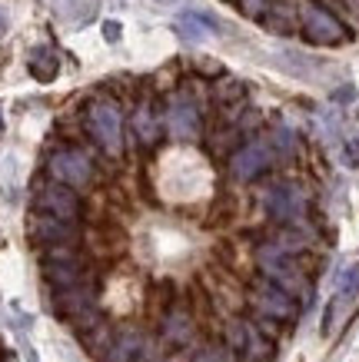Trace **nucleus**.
Segmentation results:
<instances>
[{"label":"nucleus","instance_id":"nucleus-23","mask_svg":"<svg viewBox=\"0 0 359 362\" xmlns=\"http://www.w3.org/2000/svg\"><path fill=\"white\" fill-rule=\"evenodd\" d=\"M349 160H353V163H359V140L349 143Z\"/></svg>","mask_w":359,"mask_h":362},{"label":"nucleus","instance_id":"nucleus-1","mask_svg":"<svg viewBox=\"0 0 359 362\" xmlns=\"http://www.w3.org/2000/svg\"><path fill=\"white\" fill-rule=\"evenodd\" d=\"M87 127H90V133H93V140H97L107 153H120V146H123V130H120V110H117L113 100H97V103H90Z\"/></svg>","mask_w":359,"mask_h":362},{"label":"nucleus","instance_id":"nucleus-24","mask_svg":"<svg viewBox=\"0 0 359 362\" xmlns=\"http://www.w3.org/2000/svg\"><path fill=\"white\" fill-rule=\"evenodd\" d=\"M4 30H7V13L0 11V33H4Z\"/></svg>","mask_w":359,"mask_h":362},{"label":"nucleus","instance_id":"nucleus-16","mask_svg":"<svg viewBox=\"0 0 359 362\" xmlns=\"http://www.w3.org/2000/svg\"><path fill=\"white\" fill-rule=\"evenodd\" d=\"M190 332H193V326H190V316H186V313H173V316L166 319V339L170 342H186Z\"/></svg>","mask_w":359,"mask_h":362},{"label":"nucleus","instance_id":"nucleus-22","mask_svg":"<svg viewBox=\"0 0 359 362\" xmlns=\"http://www.w3.org/2000/svg\"><path fill=\"white\" fill-rule=\"evenodd\" d=\"M353 97H356V87H353V83H346V87L333 90V100H336V103H349Z\"/></svg>","mask_w":359,"mask_h":362},{"label":"nucleus","instance_id":"nucleus-26","mask_svg":"<svg viewBox=\"0 0 359 362\" xmlns=\"http://www.w3.org/2000/svg\"><path fill=\"white\" fill-rule=\"evenodd\" d=\"M156 4H176V0H156Z\"/></svg>","mask_w":359,"mask_h":362},{"label":"nucleus","instance_id":"nucleus-2","mask_svg":"<svg viewBox=\"0 0 359 362\" xmlns=\"http://www.w3.org/2000/svg\"><path fill=\"white\" fill-rule=\"evenodd\" d=\"M303 33L309 44H319V47H336L346 40V27L319 4H306L303 7Z\"/></svg>","mask_w":359,"mask_h":362},{"label":"nucleus","instance_id":"nucleus-4","mask_svg":"<svg viewBox=\"0 0 359 362\" xmlns=\"http://www.w3.org/2000/svg\"><path fill=\"white\" fill-rule=\"evenodd\" d=\"M50 173L64 187H87L90 176H93V166H90L87 153H80V150H57L50 156Z\"/></svg>","mask_w":359,"mask_h":362},{"label":"nucleus","instance_id":"nucleus-10","mask_svg":"<svg viewBox=\"0 0 359 362\" xmlns=\"http://www.w3.org/2000/svg\"><path fill=\"white\" fill-rule=\"evenodd\" d=\"M170 130H173L176 140H193L200 133V113L186 97H176L173 107H170Z\"/></svg>","mask_w":359,"mask_h":362},{"label":"nucleus","instance_id":"nucleus-6","mask_svg":"<svg viewBox=\"0 0 359 362\" xmlns=\"http://www.w3.org/2000/svg\"><path fill=\"white\" fill-rule=\"evenodd\" d=\"M44 276L60 289H74L84 276V263L70 250H50L44 256Z\"/></svg>","mask_w":359,"mask_h":362},{"label":"nucleus","instance_id":"nucleus-11","mask_svg":"<svg viewBox=\"0 0 359 362\" xmlns=\"http://www.w3.org/2000/svg\"><path fill=\"white\" fill-rule=\"evenodd\" d=\"M30 233L40 243H50V246H70V243L76 240V226H74V223L54 220V216H37Z\"/></svg>","mask_w":359,"mask_h":362},{"label":"nucleus","instance_id":"nucleus-5","mask_svg":"<svg viewBox=\"0 0 359 362\" xmlns=\"http://www.w3.org/2000/svg\"><path fill=\"white\" fill-rule=\"evenodd\" d=\"M356 296H359V263H353L336 279V293H333V303H329V313H326V332H333V326L346 316L349 306L356 303Z\"/></svg>","mask_w":359,"mask_h":362},{"label":"nucleus","instance_id":"nucleus-17","mask_svg":"<svg viewBox=\"0 0 359 362\" xmlns=\"http://www.w3.org/2000/svg\"><path fill=\"white\" fill-rule=\"evenodd\" d=\"M133 127H137V136H140L143 143H153V136H156V120H153L150 107H140V110H137Z\"/></svg>","mask_w":359,"mask_h":362},{"label":"nucleus","instance_id":"nucleus-8","mask_svg":"<svg viewBox=\"0 0 359 362\" xmlns=\"http://www.w3.org/2000/svg\"><path fill=\"white\" fill-rule=\"evenodd\" d=\"M270 163H273V150L266 143H246V146L229 160V170H233V176H239V180H256L260 173L270 170Z\"/></svg>","mask_w":359,"mask_h":362},{"label":"nucleus","instance_id":"nucleus-7","mask_svg":"<svg viewBox=\"0 0 359 362\" xmlns=\"http://www.w3.org/2000/svg\"><path fill=\"white\" fill-rule=\"evenodd\" d=\"M173 30L183 44H207L220 33V23L210 17V13H200V11H183L176 13L173 21Z\"/></svg>","mask_w":359,"mask_h":362},{"label":"nucleus","instance_id":"nucleus-19","mask_svg":"<svg viewBox=\"0 0 359 362\" xmlns=\"http://www.w3.org/2000/svg\"><path fill=\"white\" fill-rule=\"evenodd\" d=\"M120 30H123V27H120L117 21H107V23H103V40H107V44H117Z\"/></svg>","mask_w":359,"mask_h":362},{"label":"nucleus","instance_id":"nucleus-14","mask_svg":"<svg viewBox=\"0 0 359 362\" xmlns=\"http://www.w3.org/2000/svg\"><path fill=\"white\" fill-rule=\"evenodd\" d=\"M57 309L70 319H84V316H90L93 299H90V293L87 289H80V286H74V289H60V293H57Z\"/></svg>","mask_w":359,"mask_h":362},{"label":"nucleus","instance_id":"nucleus-13","mask_svg":"<svg viewBox=\"0 0 359 362\" xmlns=\"http://www.w3.org/2000/svg\"><path fill=\"white\" fill-rule=\"evenodd\" d=\"M27 66H30V77L37 83H50L60 74V57H57L54 47H33L30 57H27Z\"/></svg>","mask_w":359,"mask_h":362},{"label":"nucleus","instance_id":"nucleus-12","mask_svg":"<svg viewBox=\"0 0 359 362\" xmlns=\"http://www.w3.org/2000/svg\"><path fill=\"white\" fill-rule=\"evenodd\" d=\"M270 213L276 220H296L303 213V193L296 187H273L270 189Z\"/></svg>","mask_w":359,"mask_h":362},{"label":"nucleus","instance_id":"nucleus-20","mask_svg":"<svg viewBox=\"0 0 359 362\" xmlns=\"http://www.w3.org/2000/svg\"><path fill=\"white\" fill-rule=\"evenodd\" d=\"M266 11V0H243V13L246 17H260Z\"/></svg>","mask_w":359,"mask_h":362},{"label":"nucleus","instance_id":"nucleus-15","mask_svg":"<svg viewBox=\"0 0 359 362\" xmlns=\"http://www.w3.org/2000/svg\"><path fill=\"white\" fill-rule=\"evenodd\" d=\"M237 349H246L253 359H266L273 352V346L253 326H237Z\"/></svg>","mask_w":359,"mask_h":362},{"label":"nucleus","instance_id":"nucleus-25","mask_svg":"<svg viewBox=\"0 0 359 362\" xmlns=\"http://www.w3.org/2000/svg\"><path fill=\"white\" fill-rule=\"evenodd\" d=\"M0 133H4V110H0Z\"/></svg>","mask_w":359,"mask_h":362},{"label":"nucleus","instance_id":"nucleus-9","mask_svg":"<svg viewBox=\"0 0 359 362\" xmlns=\"http://www.w3.org/2000/svg\"><path fill=\"white\" fill-rule=\"evenodd\" d=\"M256 306L273 319H290L296 313L293 296H290L286 289H280V286H273V283H263L260 289H256Z\"/></svg>","mask_w":359,"mask_h":362},{"label":"nucleus","instance_id":"nucleus-21","mask_svg":"<svg viewBox=\"0 0 359 362\" xmlns=\"http://www.w3.org/2000/svg\"><path fill=\"white\" fill-rule=\"evenodd\" d=\"M200 362H233V352L229 349H210Z\"/></svg>","mask_w":359,"mask_h":362},{"label":"nucleus","instance_id":"nucleus-3","mask_svg":"<svg viewBox=\"0 0 359 362\" xmlns=\"http://www.w3.org/2000/svg\"><path fill=\"white\" fill-rule=\"evenodd\" d=\"M37 209H40L44 216L74 223L76 216H80V199H76V193L70 187H64V183H50V187L40 189V197H37Z\"/></svg>","mask_w":359,"mask_h":362},{"label":"nucleus","instance_id":"nucleus-18","mask_svg":"<svg viewBox=\"0 0 359 362\" xmlns=\"http://www.w3.org/2000/svg\"><path fill=\"white\" fill-rule=\"evenodd\" d=\"M137 349H140V339H137L133 332H127V336H123V339L113 346V352H110V362H133Z\"/></svg>","mask_w":359,"mask_h":362}]
</instances>
